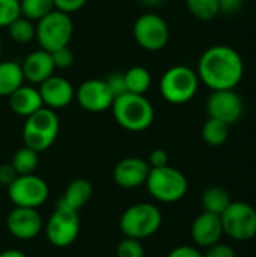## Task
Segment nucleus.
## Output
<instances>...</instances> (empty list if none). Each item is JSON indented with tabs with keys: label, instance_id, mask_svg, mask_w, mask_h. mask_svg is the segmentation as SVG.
Instances as JSON below:
<instances>
[{
	"label": "nucleus",
	"instance_id": "obj_8",
	"mask_svg": "<svg viewBox=\"0 0 256 257\" xmlns=\"http://www.w3.org/2000/svg\"><path fill=\"white\" fill-rule=\"evenodd\" d=\"M223 233L235 241H249L256 236V209L246 202H231L220 215Z\"/></svg>",
	"mask_w": 256,
	"mask_h": 257
},
{
	"label": "nucleus",
	"instance_id": "obj_6",
	"mask_svg": "<svg viewBox=\"0 0 256 257\" xmlns=\"http://www.w3.org/2000/svg\"><path fill=\"white\" fill-rule=\"evenodd\" d=\"M36 35L39 47L45 51H54L57 48L66 47L74 35V24L69 14L53 9L44 18L36 21Z\"/></svg>",
	"mask_w": 256,
	"mask_h": 257
},
{
	"label": "nucleus",
	"instance_id": "obj_35",
	"mask_svg": "<svg viewBox=\"0 0 256 257\" xmlns=\"http://www.w3.org/2000/svg\"><path fill=\"white\" fill-rule=\"evenodd\" d=\"M148 164H149L151 169L169 166V155H167V152H166L164 149H154V151L149 154Z\"/></svg>",
	"mask_w": 256,
	"mask_h": 257
},
{
	"label": "nucleus",
	"instance_id": "obj_32",
	"mask_svg": "<svg viewBox=\"0 0 256 257\" xmlns=\"http://www.w3.org/2000/svg\"><path fill=\"white\" fill-rule=\"evenodd\" d=\"M104 81H106L107 87L110 89L113 98H118V96L127 93L125 80H124V72H113V74H110Z\"/></svg>",
	"mask_w": 256,
	"mask_h": 257
},
{
	"label": "nucleus",
	"instance_id": "obj_37",
	"mask_svg": "<svg viewBox=\"0 0 256 257\" xmlns=\"http://www.w3.org/2000/svg\"><path fill=\"white\" fill-rule=\"evenodd\" d=\"M17 172L14 170L12 164H0V184L5 187H9L14 179L17 178Z\"/></svg>",
	"mask_w": 256,
	"mask_h": 257
},
{
	"label": "nucleus",
	"instance_id": "obj_41",
	"mask_svg": "<svg viewBox=\"0 0 256 257\" xmlns=\"http://www.w3.org/2000/svg\"><path fill=\"white\" fill-rule=\"evenodd\" d=\"M2 54H3V45H2V41H0V60H2Z\"/></svg>",
	"mask_w": 256,
	"mask_h": 257
},
{
	"label": "nucleus",
	"instance_id": "obj_16",
	"mask_svg": "<svg viewBox=\"0 0 256 257\" xmlns=\"http://www.w3.org/2000/svg\"><path fill=\"white\" fill-rule=\"evenodd\" d=\"M38 90L41 93L44 107L51 110H57L69 105L75 96L74 87L69 83V80L54 74L48 77L45 81H42L38 86Z\"/></svg>",
	"mask_w": 256,
	"mask_h": 257
},
{
	"label": "nucleus",
	"instance_id": "obj_13",
	"mask_svg": "<svg viewBox=\"0 0 256 257\" xmlns=\"http://www.w3.org/2000/svg\"><path fill=\"white\" fill-rule=\"evenodd\" d=\"M75 99L83 110L91 113H103L112 108L115 98L104 80L91 78L78 86L75 90Z\"/></svg>",
	"mask_w": 256,
	"mask_h": 257
},
{
	"label": "nucleus",
	"instance_id": "obj_31",
	"mask_svg": "<svg viewBox=\"0 0 256 257\" xmlns=\"http://www.w3.org/2000/svg\"><path fill=\"white\" fill-rule=\"evenodd\" d=\"M51 57H53L54 66L59 68V69H66L74 63V53L69 48V45L51 51Z\"/></svg>",
	"mask_w": 256,
	"mask_h": 257
},
{
	"label": "nucleus",
	"instance_id": "obj_18",
	"mask_svg": "<svg viewBox=\"0 0 256 257\" xmlns=\"http://www.w3.org/2000/svg\"><path fill=\"white\" fill-rule=\"evenodd\" d=\"M223 227L220 221V215L202 212L199 214L193 224H192V238L196 245L199 247H211L217 242H220L223 236Z\"/></svg>",
	"mask_w": 256,
	"mask_h": 257
},
{
	"label": "nucleus",
	"instance_id": "obj_20",
	"mask_svg": "<svg viewBox=\"0 0 256 257\" xmlns=\"http://www.w3.org/2000/svg\"><path fill=\"white\" fill-rule=\"evenodd\" d=\"M91 197H92L91 182L86 179H74L72 182H69L65 193L59 197L57 205L78 211L91 200Z\"/></svg>",
	"mask_w": 256,
	"mask_h": 257
},
{
	"label": "nucleus",
	"instance_id": "obj_1",
	"mask_svg": "<svg viewBox=\"0 0 256 257\" xmlns=\"http://www.w3.org/2000/svg\"><path fill=\"white\" fill-rule=\"evenodd\" d=\"M196 74L208 89L229 90L240 84L244 75V62L235 48L213 45L199 57Z\"/></svg>",
	"mask_w": 256,
	"mask_h": 257
},
{
	"label": "nucleus",
	"instance_id": "obj_2",
	"mask_svg": "<svg viewBox=\"0 0 256 257\" xmlns=\"http://www.w3.org/2000/svg\"><path fill=\"white\" fill-rule=\"evenodd\" d=\"M112 113L116 123L131 133L145 131L154 122V107L145 95L127 92L115 98Z\"/></svg>",
	"mask_w": 256,
	"mask_h": 257
},
{
	"label": "nucleus",
	"instance_id": "obj_11",
	"mask_svg": "<svg viewBox=\"0 0 256 257\" xmlns=\"http://www.w3.org/2000/svg\"><path fill=\"white\" fill-rule=\"evenodd\" d=\"M80 232V218L77 211L56 205V211L47 221L45 233L47 239L59 248L69 247L78 236Z\"/></svg>",
	"mask_w": 256,
	"mask_h": 257
},
{
	"label": "nucleus",
	"instance_id": "obj_30",
	"mask_svg": "<svg viewBox=\"0 0 256 257\" xmlns=\"http://www.w3.org/2000/svg\"><path fill=\"white\" fill-rule=\"evenodd\" d=\"M116 257H145V250L139 239L125 236L116 248Z\"/></svg>",
	"mask_w": 256,
	"mask_h": 257
},
{
	"label": "nucleus",
	"instance_id": "obj_27",
	"mask_svg": "<svg viewBox=\"0 0 256 257\" xmlns=\"http://www.w3.org/2000/svg\"><path fill=\"white\" fill-rule=\"evenodd\" d=\"M54 9L53 0H20L21 15L30 21H39Z\"/></svg>",
	"mask_w": 256,
	"mask_h": 257
},
{
	"label": "nucleus",
	"instance_id": "obj_40",
	"mask_svg": "<svg viewBox=\"0 0 256 257\" xmlns=\"http://www.w3.org/2000/svg\"><path fill=\"white\" fill-rule=\"evenodd\" d=\"M142 2V5H145V6H151V8H154V6H158V5H163L164 2H167V0H140Z\"/></svg>",
	"mask_w": 256,
	"mask_h": 257
},
{
	"label": "nucleus",
	"instance_id": "obj_33",
	"mask_svg": "<svg viewBox=\"0 0 256 257\" xmlns=\"http://www.w3.org/2000/svg\"><path fill=\"white\" fill-rule=\"evenodd\" d=\"M53 3H54V9L71 15L72 12L80 11L88 3V0H53Z\"/></svg>",
	"mask_w": 256,
	"mask_h": 257
},
{
	"label": "nucleus",
	"instance_id": "obj_24",
	"mask_svg": "<svg viewBox=\"0 0 256 257\" xmlns=\"http://www.w3.org/2000/svg\"><path fill=\"white\" fill-rule=\"evenodd\" d=\"M228 137H229V125L222 120L208 117V120L202 126V140L208 146L219 148L226 143Z\"/></svg>",
	"mask_w": 256,
	"mask_h": 257
},
{
	"label": "nucleus",
	"instance_id": "obj_3",
	"mask_svg": "<svg viewBox=\"0 0 256 257\" xmlns=\"http://www.w3.org/2000/svg\"><path fill=\"white\" fill-rule=\"evenodd\" d=\"M60 122L54 110L42 107L36 113L26 117L23 125L24 146L39 152L47 151L57 139Z\"/></svg>",
	"mask_w": 256,
	"mask_h": 257
},
{
	"label": "nucleus",
	"instance_id": "obj_22",
	"mask_svg": "<svg viewBox=\"0 0 256 257\" xmlns=\"http://www.w3.org/2000/svg\"><path fill=\"white\" fill-rule=\"evenodd\" d=\"M124 80H125L127 92L136 95H145L152 84L151 72L145 66H139V65L128 68L124 72Z\"/></svg>",
	"mask_w": 256,
	"mask_h": 257
},
{
	"label": "nucleus",
	"instance_id": "obj_5",
	"mask_svg": "<svg viewBox=\"0 0 256 257\" xmlns=\"http://www.w3.org/2000/svg\"><path fill=\"white\" fill-rule=\"evenodd\" d=\"M145 185L148 193L163 203L180 202L189 190V182L184 173L170 166L151 169Z\"/></svg>",
	"mask_w": 256,
	"mask_h": 257
},
{
	"label": "nucleus",
	"instance_id": "obj_10",
	"mask_svg": "<svg viewBox=\"0 0 256 257\" xmlns=\"http://www.w3.org/2000/svg\"><path fill=\"white\" fill-rule=\"evenodd\" d=\"M134 41L146 51H160L169 42V26L157 14H143L133 24Z\"/></svg>",
	"mask_w": 256,
	"mask_h": 257
},
{
	"label": "nucleus",
	"instance_id": "obj_23",
	"mask_svg": "<svg viewBox=\"0 0 256 257\" xmlns=\"http://www.w3.org/2000/svg\"><path fill=\"white\" fill-rule=\"evenodd\" d=\"M231 196L222 187H208L201 196V205L205 212L222 215L223 211L229 206Z\"/></svg>",
	"mask_w": 256,
	"mask_h": 257
},
{
	"label": "nucleus",
	"instance_id": "obj_25",
	"mask_svg": "<svg viewBox=\"0 0 256 257\" xmlns=\"http://www.w3.org/2000/svg\"><path fill=\"white\" fill-rule=\"evenodd\" d=\"M38 163H39V157H38V152L24 146L21 149H18L14 157H12V167L14 170L17 172V175H32L35 173L36 167H38Z\"/></svg>",
	"mask_w": 256,
	"mask_h": 257
},
{
	"label": "nucleus",
	"instance_id": "obj_15",
	"mask_svg": "<svg viewBox=\"0 0 256 257\" xmlns=\"http://www.w3.org/2000/svg\"><path fill=\"white\" fill-rule=\"evenodd\" d=\"M149 164L143 158L139 157H128L121 160L113 170V179L116 185L125 190L139 188L140 185H145L146 178L149 175Z\"/></svg>",
	"mask_w": 256,
	"mask_h": 257
},
{
	"label": "nucleus",
	"instance_id": "obj_4",
	"mask_svg": "<svg viewBox=\"0 0 256 257\" xmlns=\"http://www.w3.org/2000/svg\"><path fill=\"white\" fill-rule=\"evenodd\" d=\"M196 71L186 65H175L164 71L160 80V93L169 104L181 105L195 98L199 89Z\"/></svg>",
	"mask_w": 256,
	"mask_h": 257
},
{
	"label": "nucleus",
	"instance_id": "obj_19",
	"mask_svg": "<svg viewBox=\"0 0 256 257\" xmlns=\"http://www.w3.org/2000/svg\"><path fill=\"white\" fill-rule=\"evenodd\" d=\"M9 107L11 110L23 117H29L30 114L36 113L44 107L41 93L38 87L33 84H23L15 92H12L9 96Z\"/></svg>",
	"mask_w": 256,
	"mask_h": 257
},
{
	"label": "nucleus",
	"instance_id": "obj_26",
	"mask_svg": "<svg viewBox=\"0 0 256 257\" xmlns=\"http://www.w3.org/2000/svg\"><path fill=\"white\" fill-rule=\"evenodd\" d=\"M6 29L9 32L11 39L18 44H29L30 41L35 39V35H36V26L33 24V21L27 20L23 15H20Z\"/></svg>",
	"mask_w": 256,
	"mask_h": 257
},
{
	"label": "nucleus",
	"instance_id": "obj_12",
	"mask_svg": "<svg viewBox=\"0 0 256 257\" xmlns=\"http://www.w3.org/2000/svg\"><path fill=\"white\" fill-rule=\"evenodd\" d=\"M208 117L222 120L228 125L238 122L244 111V104L241 96L235 89L229 90H211L205 104Z\"/></svg>",
	"mask_w": 256,
	"mask_h": 257
},
{
	"label": "nucleus",
	"instance_id": "obj_28",
	"mask_svg": "<svg viewBox=\"0 0 256 257\" xmlns=\"http://www.w3.org/2000/svg\"><path fill=\"white\" fill-rule=\"evenodd\" d=\"M189 12L202 21H210L219 15V0H186Z\"/></svg>",
	"mask_w": 256,
	"mask_h": 257
},
{
	"label": "nucleus",
	"instance_id": "obj_14",
	"mask_svg": "<svg viewBox=\"0 0 256 257\" xmlns=\"http://www.w3.org/2000/svg\"><path fill=\"white\" fill-rule=\"evenodd\" d=\"M6 227L14 238L20 241H30L39 235L42 229V218L33 208L15 206L6 218Z\"/></svg>",
	"mask_w": 256,
	"mask_h": 257
},
{
	"label": "nucleus",
	"instance_id": "obj_7",
	"mask_svg": "<svg viewBox=\"0 0 256 257\" xmlns=\"http://www.w3.org/2000/svg\"><path fill=\"white\" fill-rule=\"evenodd\" d=\"M160 209L152 203H136L124 211L119 220L122 233L128 238L145 239L152 236L161 226Z\"/></svg>",
	"mask_w": 256,
	"mask_h": 257
},
{
	"label": "nucleus",
	"instance_id": "obj_9",
	"mask_svg": "<svg viewBox=\"0 0 256 257\" xmlns=\"http://www.w3.org/2000/svg\"><path fill=\"white\" fill-rule=\"evenodd\" d=\"M8 197L15 206L38 209L48 199V185L33 173L18 175L8 187Z\"/></svg>",
	"mask_w": 256,
	"mask_h": 257
},
{
	"label": "nucleus",
	"instance_id": "obj_17",
	"mask_svg": "<svg viewBox=\"0 0 256 257\" xmlns=\"http://www.w3.org/2000/svg\"><path fill=\"white\" fill-rule=\"evenodd\" d=\"M20 65L24 75V81H29L30 84H36V86H39L42 81L51 77L56 69L51 53L42 48L27 54Z\"/></svg>",
	"mask_w": 256,
	"mask_h": 257
},
{
	"label": "nucleus",
	"instance_id": "obj_38",
	"mask_svg": "<svg viewBox=\"0 0 256 257\" xmlns=\"http://www.w3.org/2000/svg\"><path fill=\"white\" fill-rule=\"evenodd\" d=\"M167 257H204L202 253L195 248V247H189V245H180L177 248H174Z\"/></svg>",
	"mask_w": 256,
	"mask_h": 257
},
{
	"label": "nucleus",
	"instance_id": "obj_39",
	"mask_svg": "<svg viewBox=\"0 0 256 257\" xmlns=\"http://www.w3.org/2000/svg\"><path fill=\"white\" fill-rule=\"evenodd\" d=\"M0 257H27L23 251L18 250H5L0 253Z\"/></svg>",
	"mask_w": 256,
	"mask_h": 257
},
{
	"label": "nucleus",
	"instance_id": "obj_21",
	"mask_svg": "<svg viewBox=\"0 0 256 257\" xmlns=\"http://www.w3.org/2000/svg\"><path fill=\"white\" fill-rule=\"evenodd\" d=\"M23 84L21 65L14 60H0V96H9Z\"/></svg>",
	"mask_w": 256,
	"mask_h": 257
},
{
	"label": "nucleus",
	"instance_id": "obj_34",
	"mask_svg": "<svg viewBox=\"0 0 256 257\" xmlns=\"http://www.w3.org/2000/svg\"><path fill=\"white\" fill-rule=\"evenodd\" d=\"M204 257H237V253L232 247L226 245V244H214L211 247L207 248V251L202 254Z\"/></svg>",
	"mask_w": 256,
	"mask_h": 257
},
{
	"label": "nucleus",
	"instance_id": "obj_42",
	"mask_svg": "<svg viewBox=\"0 0 256 257\" xmlns=\"http://www.w3.org/2000/svg\"><path fill=\"white\" fill-rule=\"evenodd\" d=\"M243 2H256V0H243Z\"/></svg>",
	"mask_w": 256,
	"mask_h": 257
},
{
	"label": "nucleus",
	"instance_id": "obj_29",
	"mask_svg": "<svg viewBox=\"0 0 256 257\" xmlns=\"http://www.w3.org/2000/svg\"><path fill=\"white\" fill-rule=\"evenodd\" d=\"M20 15V0H0V27H8Z\"/></svg>",
	"mask_w": 256,
	"mask_h": 257
},
{
	"label": "nucleus",
	"instance_id": "obj_36",
	"mask_svg": "<svg viewBox=\"0 0 256 257\" xmlns=\"http://www.w3.org/2000/svg\"><path fill=\"white\" fill-rule=\"evenodd\" d=\"M243 0H219V15H234L243 8Z\"/></svg>",
	"mask_w": 256,
	"mask_h": 257
}]
</instances>
